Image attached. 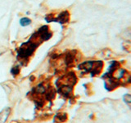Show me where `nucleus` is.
Returning a JSON list of instances; mask_svg holds the SVG:
<instances>
[{
    "label": "nucleus",
    "instance_id": "f03ea898",
    "mask_svg": "<svg viewBox=\"0 0 131 123\" xmlns=\"http://www.w3.org/2000/svg\"><path fill=\"white\" fill-rule=\"evenodd\" d=\"M102 57H104L106 60H110V59H115L117 58L118 55L116 53L113 52L112 49L109 48H104L103 50L102 51Z\"/></svg>",
    "mask_w": 131,
    "mask_h": 123
},
{
    "label": "nucleus",
    "instance_id": "20e7f679",
    "mask_svg": "<svg viewBox=\"0 0 131 123\" xmlns=\"http://www.w3.org/2000/svg\"><path fill=\"white\" fill-rule=\"evenodd\" d=\"M120 38L125 40L126 43L131 44V27L127 28L124 31H122L120 34Z\"/></svg>",
    "mask_w": 131,
    "mask_h": 123
},
{
    "label": "nucleus",
    "instance_id": "39448f33",
    "mask_svg": "<svg viewBox=\"0 0 131 123\" xmlns=\"http://www.w3.org/2000/svg\"><path fill=\"white\" fill-rule=\"evenodd\" d=\"M70 20V14L68 12H63L59 15L58 18L55 19L54 20H57L60 23L63 24V23H67Z\"/></svg>",
    "mask_w": 131,
    "mask_h": 123
},
{
    "label": "nucleus",
    "instance_id": "9d476101",
    "mask_svg": "<svg viewBox=\"0 0 131 123\" xmlns=\"http://www.w3.org/2000/svg\"><path fill=\"white\" fill-rule=\"evenodd\" d=\"M124 101L126 102L127 104H131V94H126L123 97Z\"/></svg>",
    "mask_w": 131,
    "mask_h": 123
},
{
    "label": "nucleus",
    "instance_id": "423d86ee",
    "mask_svg": "<svg viewBox=\"0 0 131 123\" xmlns=\"http://www.w3.org/2000/svg\"><path fill=\"white\" fill-rule=\"evenodd\" d=\"M11 112V108H4L1 112H0V123H5L7 117H9V114Z\"/></svg>",
    "mask_w": 131,
    "mask_h": 123
},
{
    "label": "nucleus",
    "instance_id": "f257e3e1",
    "mask_svg": "<svg viewBox=\"0 0 131 123\" xmlns=\"http://www.w3.org/2000/svg\"><path fill=\"white\" fill-rule=\"evenodd\" d=\"M121 83L116 77H109L105 80V88L108 91H113L118 87H121Z\"/></svg>",
    "mask_w": 131,
    "mask_h": 123
},
{
    "label": "nucleus",
    "instance_id": "0eeeda50",
    "mask_svg": "<svg viewBox=\"0 0 131 123\" xmlns=\"http://www.w3.org/2000/svg\"><path fill=\"white\" fill-rule=\"evenodd\" d=\"M67 119V116L66 113H59L57 114L56 117H55V120L59 121V122H62V121H65Z\"/></svg>",
    "mask_w": 131,
    "mask_h": 123
},
{
    "label": "nucleus",
    "instance_id": "9b49d317",
    "mask_svg": "<svg viewBox=\"0 0 131 123\" xmlns=\"http://www.w3.org/2000/svg\"><path fill=\"white\" fill-rule=\"evenodd\" d=\"M129 108L131 109V104H129Z\"/></svg>",
    "mask_w": 131,
    "mask_h": 123
},
{
    "label": "nucleus",
    "instance_id": "6e6552de",
    "mask_svg": "<svg viewBox=\"0 0 131 123\" xmlns=\"http://www.w3.org/2000/svg\"><path fill=\"white\" fill-rule=\"evenodd\" d=\"M31 23V20L29 19L27 17H23L20 19V24L21 26H29Z\"/></svg>",
    "mask_w": 131,
    "mask_h": 123
},
{
    "label": "nucleus",
    "instance_id": "7ed1b4c3",
    "mask_svg": "<svg viewBox=\"0 0 131 123\" xmlns=\"http://www.w3.org/2000/svg\"><path fill=\"white\" fill-rule=\"evenodd\" d=\"M93 65H94V61H84V63L80 64L79 69L84 71L85 73L91 72L93 68Z\"/></svg>",
    "mask_w": 131,
    "mask_h": 123
},
{
    "label": "nucleus",
    "instance_id": "1a4fd4ad",
    "mask_svg": "<svg viewBox=\"0 0 131 123\" xmlns=\"http://www.w3.org/2000/svg\"><path fill=\"white\" fill-rule=\"evenodd\" d=\"M122 47H123V49H124L125 52L131 53V44H129V43L123 44Z\"/></svg>",
    "mask_w": 131,
    "mask_h": 123
}]
</instances>
